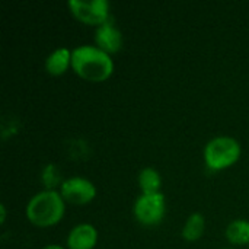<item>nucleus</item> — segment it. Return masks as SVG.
Instances as JSON below:
<instances>
[{"mask_svg":"<svg viewBox=\"0 0 249 249\" xmlns=\"http://www.w3.org/2000/svg\"><path fill=\"white\" fill-rule=\"evenodd\" d=\"M71 70L86 82L101 83L112 76L114 60L96 45H77L71 50Z\"/></svg>","mask_w":249,"mask_h":249,"instance_id":"f257e3e1","label":"nucleus"},{"mask_svg":"<svg viewBox=\"0 0 249 249\" xmlns=\"http://www.w3.org/2000/svg\"><path fill=\"white\" fill-rule=\"evenodd\" d=\"M26 219L31 225L45 229L58 225L66 213V201L58 190H42L26 204Z\"/></svg>","mask_w":249,"mask_h":249,"instance_id":"f03ea898","label":"nucleus"},{"mask_svg":"<svg viewBox=\"0 0 249 249\" xmlns=\"http://www.w3.org/2000/svg\"><path fill=\"white\" fill-rule=\"evenodd\" d=\"M242 155L239 142L231 136H219L212 139L203 152L204 163L212 171H225L233 166Z\"/></svg>","mask_w":249,"mask_h":249,"instance_id":"7ed1b4c3","label":"nucleus"},{"mask_svg":"<svg viewBox=\"0 0 249 249\" xmlns=\"http://www.w3.org/2000/svg\"><path fill=\"white\" fill-rule=\"evenodd\" d=\"M166 213V200L162 193L142 194L137 197L133 206L134 219L143 226L159 225Z\"/></svg>","mask_w":249,"mask_h":249,"instance_id":"20e7f679","label":"nucleus"},{"mask_svg":"<svg viewBox=\"0 0 249 249\" xmlns=\"http://www.w3.org/2000/svg\"><path fill=\"white\" fill-rule=\"evenodd\" d=\"M70 13L82 23L101 26L109 20V3L107 0H69Z\"/></svg>","mask_w":249,"mask_h":249,"instance_id":"39448f33","label":"nucleus"},{"mask_svg":"<svg viewBox=\"0 0 249 249\" xmlns=\"http://www.w3.org/2000/svg\"><path fill=\"white\" fill-rule=\"evenodd\" d=\"M58 191L64 198V201L73 206L89 204L96 197L95 184L83 177H70L64 179Z\"/></svg>","mask_w":249,"mask_h":249,"instance_id":"423d86ee","label":"nucleus"},{"mask_svg":"<svg viewBox=\"0 0 249 249\" xmlns=\"http://www.w3.org/2000/svg\"><path fill=\"white\" fill-rule=\"evenodd\" d=\"M95 45L109 55L115 54L123 48V34L111 20H108L107 23L96 28Z\"/></svg>","mask_w":249,"mask_h":249,"instance_id":"0eeeda50","label":"nucleus"},{"mask_svg":"<svg viewBox=\"0 0 249 249\" xmlns=\"http://www.w3.org/2000/svg\"><path fill=\"white\" fill-rule=\"evenodd\" d=\"M98 244V231L90 223L76 225L67 235V249H95Z\"/></svg>","mask_w":249,"mask_h":249,"instance_id":"6e6552de","label":"nucleus"},{"mask_svg":"<svg viewBox=\"0 0 249 249\" xmlns=\"http://www.w3.org/2000/svg\"><path fill=\"white\" fill-rule=\"evenodd\" d=\"M69 67H71V50L67 47L54 50L45 58V70L51 76H61L69 70Z\"/></svg>","mask_w":249,"mask_h":249,"instance_id":"1a4fd4ad","label":"nucleus"},{"mask_svg":"<svg viewBox=\"0 0 249 249\" xmlns=\"http://www.w3.org/2000/svg\"><path fill=\"white\" fill-rule=\"evenodd\" d=\"M226 239L232 245H249V220L236 219L232 220L226 228Z\"/></svg>","mask_w":249,"mask_h":249,"instance_id":"9d476101","label":"nucleus"},{"mask_svg":"<svg viewBox=\"0 0 249 249\" xmlns=\"http://www.w3.org/2000/svg\"><path fill=\"white\" fill-rule=\"evenodd\" d=\"M206 232V219L201 213H193L182 226V238L187 242H197Z\"/></svg>","mask_w":249,"mask_h":249,"instance_id":"9b49d317","label":"nucleus"},{"mask_svg":"<svg viewBox=\"0 0 249 249\" xmlns=\"http://www.w3.org/2000/svg\"><path fill=\"white\" fill-rule=\"evenodd\" d=\"M139 187L142 194H158L162 187V177L155 168H144L139 172L137 177Z\"/></svg>","mask_w":249,"mask_h":249,"instance_id":"f8f14e48","label":"nucleus"},{"mask_svg":"<svg viewBox=\"0 0 249 249\" xmlns=\"http://www.w3.org/2000/svg\"><path fill=\"white\" fill-rule=\"evenodd\" d=\"M41 181H42V185L45 187V190H55L57 187L60 188L63 184L61 177H60V171L54 163H50L42 169Z\"/></svg>","mask_w":249,"mask_h":249,"instance_id":"ddd939ff","label":"nucleus"},{"mask_svg":"<svg viewBox=\"0 0 249 249\" xmlns=\"http://www.w3.org/2000/svg\"><path fill=\"white\" fill-rule=\"evenodd\" d=\"M0 213H1V219H0V223L3 225V223L6 222V207H4V204H1V206H0Z\"/></svg>","mask_w":249,"mask_h":249,"instance_id":"4468645a","label":"nucleus"},{"mask_svg":"<svg viewBox=\"0 0 249 249\" xmlns=\"http://www.w3.org/2000/svg\"><path fill=\"white\" fill-rule=\"evenodd\" d=\"M42 249H66V248L60 247V245H47V247H44Z\"/></svg>","mask_w":249,"mask_h":249,"instance_id":"2eb2a0df","label":"nucleus"},{"mask_svg":"<svg viewBox=\"0 0 249 249\" xmlns=\"http://www.w3.org/2000/svg\"><path fill=\"white\" fill-rule=\"evenodd\" d=\"M223 249H232V248H223Z\"/></svg>","mask_w":249,"mask_h":249,"instance_id":"dca6fc26","label":"nucleus"}]
</instances>
